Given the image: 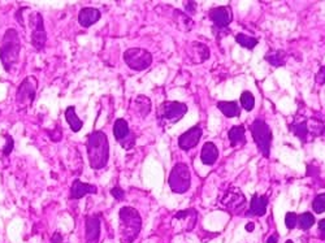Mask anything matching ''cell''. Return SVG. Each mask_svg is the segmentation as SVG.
I'll use <instances>...</instances> for the list:
<instances>
[{
  "label": "cell",
  "instance_id": "obj_1",
  "mask_svg": "<svg viewBox=\"0 0 325 243\" xmlns=\"http://www.w3.org/2000/svg\"><path fill=\"white\" fill-rule=\"evenodd\" d=\"M87 156H89L90 167L94 171L103 169L108 164L110 159V143L106 133L95 130L87 137Z\"/></svg>",
  "mask_w": 325,
  "mask_h": 243
},
{
  "label": "cell",
  "instance_id": "obj_2",
  "mask_svg": "<svg viewBox=\"0 0 325 243\" xmlns=\"http://www.w3.org/2000/svg\"><path fill=\"white\" fill-rule=\"evenodd\" d=\"M119 233L121 243H133L142 229V219L138 211L132 207H123L119 212Z\"/></svg>",
  "mask_w": 325,
  "mask_h": 243
},
{
  "label": "cell",
  "instance_id": "obj_3",
  "mask_svg": "<svg viewBox=\"0 0 325 243\" xmlns=\"http://www.w3.org/2000/svg\"><path fill=\"white\" fill-rule=\"evenodd\" d=\"M21 40L16 29H8L5 31L0 44V60L3 63L4 69L10 72L12 66L17 64L20 59Z\"/></svg>",
  "mask_w": 325,
  "mask_h": 243
},
{
  "label": "cell",
  "instance_id": "obj_4",
  "mask_svg": "<svg viewBox=\"0 0 325 243\" xmlns=\"http://www.w3.org/2000/svg\"><path fill=\"white\" fill-rule=\"evenodd\" d=\"M251 133L260 154L264 158H268L271 152V143H272V132L268 124L262 118H258L252 122Z\"/></svg>",
  "mask_w": 325,
  "mask_h": 243
},
{
  "label": "cell",
  "instance_id": "obj_5",
  "mask_svg": "<svg viewBox=\"0 0 325 243\" xmlns=\"http://www.w3.org/2000/svg\"><path fill=\"white\" fill-rule=\"evenodd\" d=\"M168 184L173 193L185 194L191 185V173H190L189 167L183 163H177L170 172Z\"/></svg>",
  "mask_w": 325,
  "mask_h": 243
},
{
  "label": "cell",
  "instance_id": "obj_6",
  "mask_svg": "<svg viewBox=\"0 0 325 243\" xmlns=\"http://www.w3.org/2000/svg\"><path fill=\"white\" fill-rule=\"evenodd\" d=\"M124 61L130 69L142 72L153 64V55L143 48H129L124 53Z\"/></svg>",
  "mask_w": 325,
  "mask_h": 243
},
{
  "label": "cell",
  "instance_id": "obj_7",
  "mask_svg": "<svg viewBox=\"0 0 325 243\" xmlns=\"http://www.w3.org/2000/svg\"><path fill=\"white\" fill-rule=\"evenodd\" d=\"M38 81L34 76L26 77L21 82L20 87L16 91V104L18 108H26L33 104L35 94H37Z\"/></svg>",
  "mask_w": 325,
  "mask_h": 243
},
{
  "label": "cell",
  "instance_id": "obj_8",
  "mask_svg": "<svg viewBox=\"0 0 325 243\" xmlns=\"http://www.w3.org/2000/svg\"><path fill=\"white\" fill-rule=\"evenodd\" d=\"M113 134L115 138L119 142L120 145L123 146L124 148H130L134 143V138L132 133H130L129 124L128 121H125L124 118H117L113 125Z\"/></svg>",
  "mask_w": 325,
  "mask_h": 243
},
{
  "label": "cell",
  "instance_id": "obj_9",
  "mask_svg": "<svg viewBox=\"0 0 325 243\" xmlns=\"http://www.w3.org/2000/svg\"><path fill=\"white\" fill-rule=\"evenodd\" d=\"M187 105L179 102H166L162 105V116L170 122H176L185 116Z\"/></svg>",
  "mask_w": 325,
  "mask_h": 243
},
{
  "label": "cell",
  "instance_id": "obj_10",
  "mask_svg": "<svg viewBox=\"0 0 325 243\" xmlns=\"http://www.w3.org/2000/svg\"><path fill=\"white\" fill-rule=\"evenodd\" d=\"M202 129L200 126H192L187 132L183 133L178 138V147L183 151H189L191 148L195 147L199 143L200 138H202Z\"/></svg>",
  "mask_w": 325,
  "mask_h": 243
},
{
  "label": "cell",
  "instance_id": "obj_11",
  "mask_svg": "<svg viewBox=\"0 0 325 243\" xmlns=\"http://www.w3.org/2000/svg\"><path fill=\"white\" fill-rule=\"evenodd\" d=\"M209 18L212 20L216 27H226L233 20V13L230 7H216L209 10Z\"/></svg>",
  "mask_w": 325,
  "mask_h": 243
},
{
  "label": "cell",
  "instance_id": "obj_12",
  "mask_svg": "<svg viewBox=\"0 0 325 243\" xmlns=\"http://www.w3.org/2000/svg\"><path fill=\"white\" fill-rule=\"evenodd\" d=\"M47 42V34L44 30L43 17L40 13H35V23L31 31V43L37 49H42Z\"/></svg>",
  "mask_w": 325,
  "mask_h": 243
},
{
  "label": "cell",
  "instance_id": "obj_13",
  "mask_svg": "<svg viewBox=\"0 0 325 243\" xmlns=\"http://www.w3.org/2000/svg\"><path fill=\"white\" fill-rule=\"evenodd\" d=\"M100 238V220L96 216H87L85 220L86 243H98Z\"/></svg>",
  "mask_w": 325,
  "mask_h": 243
},
{
  "label": "cell",
  "instance_id": "obj_14",
  "mask_svg": "<svg viewBox=\"0 0 325 243\" xmlns=\"http://www.w3.org/2000/svg\"><path fill=\"white\" fill-rule=\"evenodd\" d=\"M98 189L94 185L90 184H83L80 180H74L72 188H70V199L78 201L82 197L87 194H96Z\"/></svg>",
  "mask_w": 325,
  "mask_h": 243
},
{
  "label": "cell",
  "instance_id": "obj_15",
  "mask_svg": "<svg viewBox=\"0 0 325 243\" xmlns=\"http://www.w3.org/2000/svg\"><path fill=\"white\" fill-rule=\"evenodd\" d=\"M100 17H102V14H100L99 9L86 7L80 10V13H78V22H80L81 26L90 27L93 26L94 23L98 22L100 20Z\"/></svg>",
  "mask_w": 325,
  "mask_h": 243
},
{
  "label": "cell",
  "instance_id": "obj_16",
  "mask_svg": "<svg viewBox=\"0 0 325 243\" xmlns=\"http://www.w3.org/2000/svg\"><path fill=\"white\" fill-rule=\"evenodd\" d=\"M219 159V150L213 145L212 142H207L204 143L202 148V154H200V160L204 165H213Z\"/></svg>",
  "mask_w": 325,
  "mask_h": 243
},
{
  "label": "cell",
  "instance_id": "obj_17",
  "mask_svg": "<svg viewBox=\"0 0 325 243\" xmlns=\"http://www.w3.org/2000/svg\"><path fill=\"white\" fill-rule=\"evenodd\" d=\"M267 206H268V199L266 197L254 195L251 199L249 215H251V216H264L267 214Z\"/></svg>",
  "mask_w": 325,
  "mask_h": 243
},
{
  "label": "cell",
  "instance_id": "obj_18",
  "mask_svg": "<svg viewBox=\"0 0 325 243\" xmlns=\"http://www.w3.org/2000/svg\"><path fill=\"white\" fill-rule=\"evenodd\" d=\"M228 138H229L230 146L237 147V146H243L246 143L245 137V128L242 125L233 126L228 132Z\"/></svg>",
  "mask_w": 325,
  "mask_h": 243
},
{
  "label": "cell",
  "instance_id": "obj_19",
  "mask_svg": "<svg viewBox=\"0 0 325 243\" xmlns=\"http://www.w3.org/2000/svg\"><path fill=\"white\" fill-rule=\"evenodd\" d=\"M65 118H67V122L69 124L70 129H72L74 133L80 132L81 129H82L83 122L82 120L78 118V116H77L76 108H74L73 105H70V107H68V108L65 109Z\"/></svg>",
  "mask_w": 325,
  "mask_h": 243
},
{
  "label": "cell",
  "instance_id": "obj_20",
  "mask_svg": "<svg viewBox=\"0 0 325 243\" xmlns=\"http://www.w3.org/2000/svg\"><path fill=\"white\" fill-rule=\"evenodd\" d=\"M217 108L228 118L237 117L239 115V105L237 102H219Z\"/></svg>",
  "mask_w": 325,
  "mask_h": 243
},
{
  "label": "cell",
  "instance_id": "obj_21",
  "mask_svg": "<svg viewBox=\"0 0 325 243\" xmlns=\"http://www.w3.org/2000/svg\"><path fill=\"white\" fill-rule=\"evenodd\" d=\"M266 60L269 64H272L273 66H281L285 65L286 55L284 51H276V52H269L266 55Z\"/></svg>",
  "mask_w": 325,
  "mask_h": 243
},
{
  "label": "cell",
  "instance_id": "obj_22",
  "mask_svg": "<svg viewBox=\"0 0 325 243\" xmlns=\"http://www.w3.org/2000/svg\"><path fill=\"white\" fill-rule=\"evenodd\" d=\"M136 105L138 112H140L143 117L149 115L150 112H151V102H150V99L146 98V96H138V98L136 99Z\"/></svg>",
  "mask_w": 325,
  "mask_h": 243
},
{
  "label": "cell",
  "instance_id": "obj_23",
  "mask_svg": "<svg viewBox=\"0 0 325 243\" xmlns=\"http://www.w3.org/2000/svg\"><path fill=\"white\" fill-rule=\"evenodd\" d=\"M290 130L298 137L302 142H306L307 134H309V128H307V122H299V124H293L290 125Z\"/></svg>",
  "mask_w": 325,
  "mask_h": 243
},
{
  "label": "cell",
  "instance_id": "obj_24",
  "mask_svg": "<svg viewBox=\"0 0 325 243\" xmlns=\"http://www.w3.org/2000/svg\"><path fill=\"white\" fill-rule=\"evenodd\" d=\"M236 40L239 46H242L249 49H252L258 44V39H256V38H252V36L246 35V34H238V35L236 36Z\"/></svg>",
  "mask_w": 325,
  "mask_h": 243
},
{
  "label": "cell",
  "instance_id": "obj_25",
  "mask_svg": "<svg viewBox=\"0 0 325 243\" xmlns=\"http://www.w3.org/2000/svg\"><path fill=\"white\" fill-rule=\"evenodd\" d=\"M298 224L299 228L303 230H309L310 228H312V225L315 224V217L314 215L310 212H305L301 216H298Z\"/></svg>",
  "mask_w": 325,
  "mask_h": 243
},
{
  "label": "cell",
  "instance_id": "obj_26",
  "mask_svg": "<svg viewBox=\"0 0 325 243\" xmlns=\"http://www.w3.org/2000/svg\"><path fill=\"white\" fill-rule=\"evenodd\" d=\"M241 104L246 111H252L254 105H255V98L250 91H243L241 95Z\"/></svg>",
  "mask_w": 325,
  "mask_h": 243
},
{
  "label": "cell",
  "instance_id": "obj_27",
  "mask_svg": "<svg viewBox=\"0 0 325 243\" xmlns=\"http://www.w3.org/2000/svg\"><path fill=\"white\" fill-rule=\"evenodd\" d=\"M312 208L316 214H323L325 212V193L318 195L312 202Z\"/></svg>",
  "mask_w": 325,
  "mask_h": 243
},
{
  "label": "cell",
  "instance_id": "obj_28",
  "mask_svg": "<svg viewBox=\"0 0 325 243\" xmlns=\"http://www.w3.org/2000/svg\"><path fill=\"white\" fill-rule=\"evenodd\" d=\"M298 223V216L294 212H288L285 216V225L288 229H294Z\"/></svg>",
  "mask_w": 325,
  "mask_h": 243
},
{
  "label": "cell",
  "instance_id": "obj_29",
  "mask_svg": "<svg viewBox=\"0 0 325 243\" xmlns=\"http://www.w3.org/2000/svg\"><path fill=\"white\" fill-rule=\"evenodd\" d=\"M111 195H112L116 201H123L125 193H124L123 189H120L119 186H116V188L111 189Z\"/></svg>",
  "mask_w": 325,
  "mask_h": 243
},
{
  "label": "cell",
  "instance_id": "obj_30",
  "mask_svg": "<svg viewBox=\"0 0 325 243\" xmlns=\"http://www.w3.org/2000/svg\"><path fill=\"white\" fill-rule=\"evenodd\" d=\"M7 143H5V146H4V155H9L10 152H12V150H13V139L10 138L9 135H7Z\"/></svg>",
  "mask_w": 325,
  "mask_h": 243
},
{
  "label": "cell",
  "instance_id": "obj_31",
  "mask_svg": "<svg viewBox=\"0 0 325 243\" xmlns=\"http://www.w3.org/2000/svg\"><path fill=\"white\" fill-rule=\"evenodd\" d=\"M316 82L319 85H324L325 83V65L322 66L320 70L318 72V74H316Z\"/></svg>",
  "mask_w": 325,
  "mask_h": 243
},
{
  "label": "cell",
  "instance_id": "obj_32",
  "mask_svg": "<svg viewBox=\"0 0 325 243\" xmlns=\"http://www.w3.org/2000/svg\"><path fill=\"white\" fill-rule=\"evenodd\" d=\"M319 232H320V238L325 241V219L319 223Z\"/></svg>",
  "mask_w": 325,
  "mask_h": 243
},
{
  "label": "cell",
  "instance_id": "obj_33",
  "mask_svg": "<svg viewBox=\"0 0 325 243\" xmlns=\"http://www.w3.org/2000/svg\"><path fill=\"white\" fill-rule=\"evenodd\" d=\"M195 5L196 4L194 3V1H187V3H185L186 10H187L190 14H194V12H195Z\"/></svg>",
  "mask_w": 325,
  "mask_h": 243
},
{
  "label": "cell",
  "instance_id": "obj_34",
  "mask_svg": "<svg viewBox=\"0 0 325 243\" xmlns=\"http://www.w3.org/2000/svg\"><path fill=\"white\" fill-rule=\"evenodd\" d=\"M61 241H63V236L59 232H56L51 238V243H61Z\"/></svg>",
  "mask_w": 325,
  "mask_h": 243
},
{
  "label": "cell",
  "instance_id": "obj_35",
  "mask_svg": "<svg viewBox=\"0 0 325 243\" xmlns=\"http://www.w3.org/2000/svg\"><path fill=\"white\" fill-rule=\"evenodd\" d=\"M254 228H255V225H254V223H249L247 225H246V230L249 232V233H251V232H254Z\"/></svg>",
  "mask_w": 325,
  "mask_h": 243
},
{
  "label": "cell",
  "instance_id": "obj_36",
  "mask_svg": "<svg viewBox=\"0 0 325 243\" xmlns=\"http://www.w3.org/2000/svg\"><path fill=\"white\" fill-rule=\"evenodd\" d=\"M267 243H277V237H276V236L269 237L268 241H267Z\"/></svg>",
  "mask_w": 325,
  "mask_h": 243
},
{
  "label": "cell",
  "instance_id": "obj_37",
  "mask_svg": "<svg viewBox=\"0 0 325 243\" xmlns=\"http://www.w3.org/2000/svg\"><path fill=\"white\" fill-rule=\"evenodd\" d=\"M285 243H294V242H293V241H290V240H289V241H286Z\"/></svg>",
  "mask_w": 325,
  "mask_h": 243
},
{
  "label": "cell",
  "instance_id": "obj_38",
  "mask_svg": "<svg viewBox=\"0 0 325 243\" xmlns=\"http://www.w3.org/2000/svg\"><path fill=\"white\" fill-rule=\"evenodd\" d=\"M0 113H1V111H0Z\"/></svg>",
  "mask_w": 325,
  "mask_h": 243
}]
</instances>
